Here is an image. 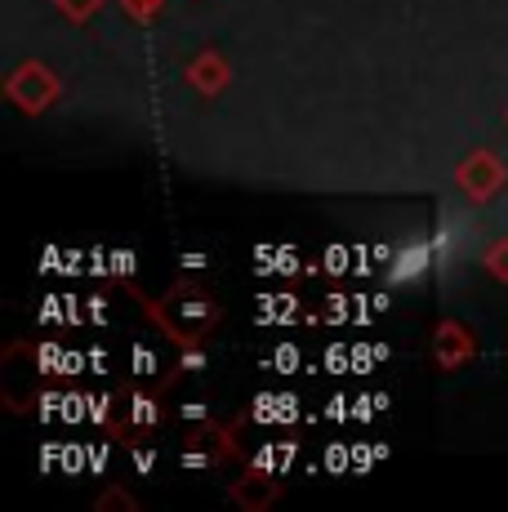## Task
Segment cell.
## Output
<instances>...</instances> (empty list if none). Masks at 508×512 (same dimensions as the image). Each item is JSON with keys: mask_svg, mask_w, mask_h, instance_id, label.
<instances>
[]
</instances>
